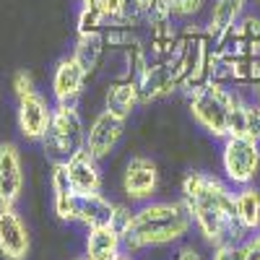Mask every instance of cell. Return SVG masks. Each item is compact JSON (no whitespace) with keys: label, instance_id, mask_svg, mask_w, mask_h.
Wrapping results in <instances>:
<instances>
[{"label":"cell","instance_id":"1","mask_svg":"<svg viewBox=\"0 0 260 260\" xmlns=\"http://www.w3.org/2000/svg\"><path fill=\"white\" fill-rule=\"evenodd\" d=\"M182 203L192 219V226L198 229L203 242L211 247L221 245H240L247 232L237 224L234 213V187L211 172L192 169L180 182Z\"/></svg>","mask_w":260,"mask_h":260},{"label":"cell","instance_id":"2","mask_svg":"<svg viewBox=\"0 0 260 260\" xmlns=\"http://www.w3.org/2000/svg\"><path fill=\"white\" fill-rule=\"evenodd\" d=\"M192 229V219L182 201H148L133 208L122 229V245L127 252L151 247H169L182 242Z\"/></svg>","mask_w":260,"mask_h":260},{"label":"cell","instance_id":"3","mask_svg":"<svg viewBox=\"0 0 260 260\" xmlns=\"http://www.w3.org/2000/svg\"><path fill=\"white\" fill-rule=\"evenodd\" d=\"M190 117L201 130L216 141H224L229 136L245 138V102L242 91L232 89L221 81H206L195 89L185 91Z\"/></svg>","mask_w":260,"mask_h":260},{"label":"cell","instance_id":"4","mask_svg":"<svg viewBox=\"0 0 260 260\" xmlns=\"http://www.w3.org/2000/svg\"><path fill=\"white\" fill-rule=\"evenodd\" d=\"M42 148L52 161L55 159L65 161L76 151L86 148V125L78 104H55L50 127L42 138Z\"/></svg>","mask_w":260,"mask_h":260},{"label":"cell","instance_id":"5","mask_svg":"<svg viewBox=\"0 0 260 260\" xmlns=\"http://www.w3.org/2000/svg\"><path fill=\"white\" fill-rule=\"evenodd\" d=\"M221 172L232 187L255 185L260 177V143L229 136L221 141Z\"/></svg>","mask_w":260,"mask_h":260},{"label":"cell","instance_id":"6","mask_svg":"<svg viewBox=\"0 0 260 260\" xmlns=\"http://www.w3.org/2000/svg\"><path fill=\"white\" fill-rule=\"evenodd\" d=\"M159 164L151 159V156H143V154H136L125 161V169H122V195L130 201V203H148L154 201V195L159 190Z\"/></svg>","mask_w":260,"mask_h":260},{"label":"cell","instance_id":"7","mask_svg":"<svg viewBox=\"0 0 260 260\" xmlns=\"http://www.w3.org/2000/svg\"><path fill=\"white\" fill-rule=\"evenodd\" d=\"M16 102H18L16 104V127H18V133L31 143H42V138H45L47 127H50V120H52V110H55L52 99L34 91V94L21 96Z\"/></svg>","mask_w":260,"mask_h":260},{"label":"cell","instance_id":"8","mask_svg":"<svg viewBox=\"0 0 260 260\" xmlns=\"http://www.w3.org/2000/svg\"><path fill=\"white\" fill-rule=\"evenodd\" d=\"M125 125H127V120L107 112V110L96 112L91 117L89 127H86V151L91 156H96L99 161L115 154V148L120 146V141L125 136Z\"/></svg>","mask_w":260,"mask_h":260},{"label":"cell","instance_id":"9","mask_svg":"<svg viewBox=\"0 0 260 260\" xmlns=\"http://www.w3.org/2000/svg\"><path fill=\"white\" fill-rule=\"evenodd\" d=\"M89 81V73L81 68V62L73 55H62L50 76V94L52 104H76L83 94V86Z\"/></svg>","mask_w":260,"mask_h":260},{"label":"cell","instance_id":"10","mask_svg":"<svg viewBox=\"0 0 260 260\" xmlns=\"http://www.w3.org/2000/svg\"><path fill=\"white\" fill-rule=\"evenodd\" d=\"M138 83V96L141 104H151V102H161L169 99L175 91H180V83L172 73L167 60H148L136 76Z\"/></svg>","mask_w":260,"mask_h":260},{"label":"cell","instance_id":"11","mask_svg":"<svg viewBox=\"0 0 260 260\" xmlns=\"http://www.w3.org/2000/svg\"><path fill=\"white\" fill-rule=\"evenodd\" d=\"M31 250V234L24 216L11 208H0V257L3 260H26Z\"/></svg>","mask_w":260,"mask_h":260},{"label":"cell","instance_id":"12","mask_svg":"<svg viewBox=\"0 0 260 260\" xmlns=\"http://www.w3.org/2000/svg\"><path fill=\"white\" fill-rule=\"evenodd\" d=\"M24 192V159L16 143H0V208H11Z\"/></svg>","mask_w":260,"mask_h":260},{"label":"cell","instance_id":"13","mask_svg":"<svg viewBox=\"0 0 260 260\" xmlns=\"http://www.w3.org/2000/svg\"><path fill=\"white\" fill-rule=\"evenodd\" d=\"M65 175H68L71 190L78 195V198H86V195H96L104 187V175L99 159L91 156L86 148L76 151L73 156L65 159Z\"/></svg>","mask_w":260,"mask_h":260},{"label":"cell","instance_id":"14","mask_svg":"<svg viewBox=\"0 0 260 260\" xmlns=\"http://www.w3.org/2000/svg\"><path fill=\"white\" fill-rule=\"evenodd\" d=\"M50 187H52V211H55V216L62 224H76V219H78V195L71 190L62 159L52 161Z\"/></svg>","mask_w":260,"mask_h":260},{"label":"cell","instance_id":"15","mask_svg":"<svg viewBox=\"0 0 260 260\" xmlns=\"http://www.w3.org/2000/svg\"><path fill=\"white\" fill-rule=\"evenodd\" d=\"M122 234L112 224H102L86 229L83 257L86 260H117L122 255Z\"/></svg>","mask_w":260,"mask_h":260},{"label":"cell","instance_id":"16","mask_svg":"<svg viewBox=\"0 0 260 260\" xmlns=\"http://www.w3.org/2000/svg\"><path fill=\"white\" fill-rule=\"evenodd\" d=\"M250 8V0H211L208 3V18H206V34L211 39H219L229 26H234Z\"/></svg>","mask_w":260,"mask_h":260},{"label":"cell","instance_id":"17","mask_svg":"<svg viewBox=\"0 0 260 260\" xmlns=\"http://www.w3.org/2000/svg\"><path fill=\"white\" fill-rule=\"evenodd\" d=\"M138 107H141V96H138L136 78H117L110 83V89L104 94V110L107 112H112L122 120H130Z\"/></svg>","mask_w":260,"mask_h":260},{"label":"cell","instance_id":"18","mask_svg":"<svg viewBox=\"0 0 260 260\" xmlns=\"http://www.w3.org/2000/svg\"><path fill=\"white\" fill-rule=\"evenodd\" d=\"M112 213H115V201H110L104 192L86 195V198H78V219H76V224H83L86 229L112 224Z\"/></svg>","mask_w":260,"mask_h":260},{"label":"cell","instance_id":"19","mask_svg":"<svg viewBox=\"0 0 260 260\" xmlns=\"http://www.w3.org/2000/svg\"><path fill=\"white\" fill-rule=\"evenodd\" d=\"M234 213H237V224L247 234L260 226V190L255 185L234 187Z\"/></svg>","mask_w":260,"mask_h":260},{"label":"cell","instance_id":"20","mask_svg":"<svg viewBox=\"0 0 260 260\" xmlns=\"http://www.w3.org/2000/svg\"><path fill=\"white\" fill-rule=\"evenodd\" d=\"M104 34H86V37H78L76 39V47H73V57L81 62V68L89 73V78L94 76V71L99 68V62L104 57Z\"/></svg>","mask_w":260,"mask_h":260},{"label":"cell","instance_id":"21","mask_svg":"<svg viewBox=\"0 0 260 260\" xmlns=\"http://www.w3.org/2000/svg\"><path fill=\"white\" fill-rule=\"evenodd\" d=\"M107 26H110V21H107V16L102 13V8L94 3V0H83L78 13H76V31H78V37L104 34Z\"/></svg>","mask_w":260,"mask_h":260},{"label":"cell","instance_id":"22","mask_svg":"<svg viewBox=\"0 0 260 260\" xmlns=\"http://www.w3.org/2000/svg\"><path fill=\"white\" fill-rule=\"evenodd\" d=\"M146 26H161V24H172L175 13H172V3L169 0H148L146 3Z\"/></svg>","mask_w":260,"mask_h":260},{"label":"cell","instance_id":"23","mask_svg":"<svg viewBox=\"0 0 260 260\" xmlns=\"http://www.w3.org/2000/svg\"><path fill=\"white\" fill-rule=\"evenodd\" d=\"M172 3V13H175V21H195L206 8L208 0H169Z\"/></svg>","mask_w":260,"mask_h":260},{"label":"cell","instance_id":"24","mask_svg":"<svg viewBox=\"0 0 260 260\" xmlns=\"http://www.w3.org/2000/svg\"><path fill=\"white\" fill-rule=\"evenodd\" d=\"M245 138L260 143V102L257 99L245 102Z\"/></svg>","mask_w":260,"mask_h":260},{"label":"cell","instance_id":"25","mask_svg":"<svg viewBox=\"0 0 260 260\" xmlns=\"http://www.w3.org/2000/svg\"><path fill=\"white\" fill-rule=\"evenodd\" d=\"M237 260H260V226L250 232L240 245H234Z\"/></svg>","mask_w":260,"mask_h":260},{"label":"cell","instance_id":"26","mask_svg":"<svg viewBox=\"0 0 260 260\" xmlns=\"http://www.w3.org/2000/svg\"><path fill=\"white\" fill-rule=\"evenodd\" d=\"M11 89H13L16 99L34 94V91H37V86H34V76H31L29 71H16V73H13V78H11Z\"/></svg>","mask_w":260,"mask_h":260},{"label":"cell","instance_id":"27","mask_svg":"<svg viewBox=\"0 0 260 260\" xmlns=\"http://www.w3.org/2000/svg\"><path fill=\"white\" fill-rule=\"evenodd\" d=\"M94 3L102 8V13L107 16V21L115 24V21L120 18V13H122V8L127 6V0H94Z\"/></svg>","mask_w":260,"mask_h":260},{"label":"cell","instance_id":"28","mask_svg":"<svg viewBox=\"0 0 260 260\" xmlns=\"http://www.w3.org/2000/svg\"><path fill=\"white\" fill-rule=\"evenodd\" d=\"M172 260H203V255L195 250L192 245H182V247L177 250V255L172 257Z\"/></svg>","mask_w":260,"mask_h":260},{"label":"cell","instance_id":"29","mask_svg":"<svg viewBox=\"0 0 260 260\" xmlns=\"http://www.w3.org/2000/svg\"><path fill=\"white\" fill-rule=\"evenodd\" d=\"M211 260H237V252L232 245H221V247H213Z\"/></svg>","mask_w":260,"mask_h":260},{"label":"cell","instance_id":"30","mask_svg":"<svg viewBox=\"0 0 260 260\" xmlns=\"http://www.w3.org/2000/svg\"><path fill=\"white\" fill-rule=\"evenodd\" d=\"M117 260H133V257H130V252H127V255H125V252H122V255H120V257H117Z\"/></svg>","mask_w":260,"mask_h":260},{"label":"cell","instance_id":"31","mask_svg":"<svg viewBox=\"0 0 260 260\" xmlns=\"http://www.w3.org/2000/svg\"><path fill=\"white\" fill-rule=\"evenodd\" d=\"M136 3H141V6H143V8H146V3H148V0H136Z\"/></svg>","mask_w":260,"mask_h":260},{"label":"cell","instance_id":"32","mask_svg":"<svg viewBox=\"0 0 260 260\" xmlns=\"http://www.w3.org/2000/svg\"><path fill=\"white\" fill-rule=\"evenodd\" d=\"M73 260H86V257H83V255H81V257H73Z\"/></svg>","mask_w":260,"mask_h":260},{"label":"cell","instance_id":"33","mask_svg":"<svg viewBox=\"0 0 260 260\" xmlns=\"http://www.w3.org/2000/svg\"><path fill=\"white\" fill-rule=\"evenodd\" d=\"M250 3H260V0H250Z\"/></svg>","mask_w":260,"mask_h":260},{"label":"cell","instance_id":"34","mask_svg":"<svg viewBox=\"0 0 260 260\" xmlns=\"http://www.w3.org/2000/svg\"><path fill=\"white\" fill-rule=\"evenodd\" d=\"M81 3H83V0H81Z\"/></svg>","mask_w":260,"mask_h":260}]
</instances>
